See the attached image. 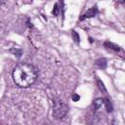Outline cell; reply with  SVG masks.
<instances>
[{
    "mask_svg": "<svg viewBox=\"0 0 125 125\" xmlns=\"http://www.w3.org/2000/svg\"><path fill=\"white\" fill-rule=\"evenodd\" d=\"M96 82H97V85H98V87H99V89L102 91V92H104V93H106V89H105V87H104V82L102 81V80H100V79H96Z\"/></svg>",
    "mask_w": 125,
    "mask_h": 125,
    "instance_id": "8",
    "label": "cell"
},
{
    "mask_svg": "<svg viewBox=\"0 0 125 125\" xmlns=\"http://www.w3.org/2000/svg\"><path fill=\"white\" fill-rule=\"evenodd\" d=\"M103 104H104V100H103L102 98H98V99H96V100L94 101V104H93L94 108H95L96 110L99 109Z\"/></svg>",
    "mask_w": 125,
    "mask_h": 125,
    "instance_id": "6",
    "label": "cell"
},
{
    "mask_svg": "<svg viewBox=\"0 0 125 125\" xmlns=\"http://www.w3.org/2000/svg\"><path fill=\"white\" fill-rule=\"evenodd\" d=\"M68 111V106L61 100L54 101V108H53V115L56 119H62Z\"/></svg>",
    "mask_w": 125,
    "mask_h": 125,
    "instance_id": "2",
    "label": "cell"
},
{
    "mask_svg": "<svg viewBox=\"0 0 125 125\" xmlns=\"http://www.w3.org/2000/svg\"><path fill=\"white\" fill-rule=\"evenodd\" d=\"M97 14H98V9H97V7H93V8H91V9H89V10L83 15V17H81V20H83V19H85V18H92V17H95Z\"/></svg>",
    "mask_w": 125,
    "mask_h": 125,
    "instance_id": "3",
    "label": "cell"
},
{
    "mask_svg": "<svg viewBox=\"0 0 125 125\" xmlns=\"http://www.w3.org/2000/svg\"><path fill=\"white\" fill-rule=\"evenodd\" d=\"M10 52L11 53H13L15 56H17V57H21V54H22V52H21V49H18V48H12L11 50H10Z\"/></svg>",
    "mask_w": 125,
    "mask_h": 125,
    "instance_id": "9",
    "label": "cell"
},
{
    "mask_svg": "<svg viewBox=\"0 0 125 125\" xmlns=\"http://www.w3.org/2000/svg\"><path fill=\"white\" fill-rule=\"evenodd\" d=\"M104 47L107 48V49L113 50V51H115V52H117V51L120 50V48H119L117 45H115V44H113V43H111V42H107V41L104 42Z\"/></svg>",
    "mask_w": 125,
    "mask_h": 125,
    "instance_id": "4",
    "label": "cell"
},
{
    "mask_svg": "<svg viewBox=\"0 0 125 125\" xmlns=\"http://www.w3.org/2000/svg\"><path fill=\"white\" fill-rule=\"evenodd\" d=\"M71 34H72V38H73V40H74L76 43H78V42H79V35H78V33H77L76 31H74V30H72Z\"/></svg>",
    "mask_w": 125,
    "mask_h": 125,
    "instance_id": "11",
    "label": "cell"
},
{
    "mask_svg": "<svg viewBox=\"0 0 125 125\" xmlns=\"http://www.w3.org/2000/svg\"><path fill=\"white\" fill-rule=\"evenodd\" d=\"M71 99H72L73 102H78V101L80 100V96H79L78 94H73V95L71 96Z\"/></svg>",
    "mask_w": 125,
    "mask_h": 125,
    "instance_id": "12",
    "label": "cell"
},
{
    "mask_svg": "<svg viewBox=\"0 0 125 125\" xmlns=\"http://www.w3.org/2000/svg\"><path fill=\"white\" fill-rule=\"evenodd\" d=\"M103 100H104V105H105L106 110H107L108 112H111V111H112V109H113V107H112V104H111V103H110L109 99L105 98V99H103Z\"/></svg>",
    "mask_w": 125,
    "mask_h": 125,
    "instance_id": "7",
    "label": "cell"
},
{
    "mask_svg": "<svg viewBox=\"0 0 125 125\" xmlns=\"http://www.w3.org/2000/svg\"><path fill=\"white\" fill-rule=\"evenodd\" d=\"M120 1V3H124V0H119Z\"/></svg>",
    "mask_w": 125,
    "mask_h": 125,
    "instance_id": "13",
    "label": "cell"
},
{
    "mask_svg": "<svg viewBox=\"0 0 125 125\" xmlns=\"http://www.w3.org/2000/svg\"><path fill=\"white\" fill-rule=\"evenodd\" d=\"M95 63H96V65L99 66L100 68H105V67H106V60L104 59V58H102V59H98V60L96 61Z\"/></svg>",
    "mask_w": 125,
    "mask_h": 125,
    "instance_id": "5",
    "label": "cell"
},
{
    "mask_svg": "<svg viewBox=\"0 0 125 125\" xmlns=\"http://www.w3.org/2000/svg\"><path fill=\"white\" fill-rule=\"evenodd\" d=\"M59 12H60L59 5H58V4H55L54 9H53V11H52V14H53L54 16H58V15H59Z\"/></svg>",
    "mask_w": 125,
    "mask_h": 125,
    "instance_id": "10",
    "label": "cell"
},
{
    "mask_svg": "<svg viewBox=\"0 0 125 125\" xmlns=\"http://www.w3.org/2000/svg\"><path fill=\"white\" fill-rule=\"evenodd\" d=\"M37 69L28 62L18 63L13 70V79L17 86L21 88H27L31 86L37 79Z\"/></svg>",
    "mask_w": 125,
    "mask_h": 125,
    "instance_id": "1",
    "label": "cell"
}]
</instances>
